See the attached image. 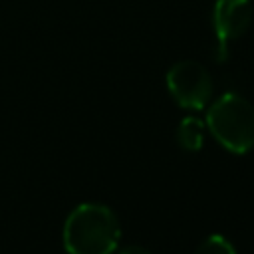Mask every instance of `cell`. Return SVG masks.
<instances>
[{
	"instance_id": "cell-1",
	"label": "cell",
	"mask_w": 254,
	"mask_h": 254,
	"mask_svg": "<svg viewBox=\"0 0 254 254\" xmlns=\"http://www.w3.org/2000/svg\"><path fill=\"white\" fill-rule=\"evenodd\" d=\"M62 238L67 254H113L121 226L107 204L81 202L67 214Z\"/></svg>"
},
{
	"instance_id": "cell-2",
	"label": "cell",
	"mask_w": 254,
	"mask_h": 254,
	"mask_svg": "<svg viewBox=\"0 0 254 254\" xmlns=\"http://www.w3.org/2000/svg\"><path fill=\"white\" fill-rule=\"evenodd\" d=\"M206 127L214 141L234 155L254 149V105L238 93H222L210 103Z\"/></svg>"
},
{
	"instance_id": "cell-3",
	"label": "cell",
	"mask_w": 254,
	"mask_h": 254,
	"mask_svg": "<svg viewBox=\"0 0 254 254\" xmlns=\"http://www.w3.org/2000/svg\"><path fill=\"white\" fill-rule=\"evenodd\" d=\"M167 89L185 109L200 111L212 97V79L206 67L194 60H181L167 71Z\"/></svg>"
},
{
	"instance_id": "cell-4",
	"label": "cell",
	"mask_w": 254,
	"mask_h": 254,
	"mask_svg": "<svg viewBox=\"0 0 254 254\" xmlns=\"http://www.w3.org/2000/svg\"><path fill=\"white\" fill-rule=\"evenodd\" d=\"M254 10L250 0H216L212 8L214 30V60L224 62L228 58V46L232 40L244 36L250 28Z\"/></svg>"
},
{
	"instance_id": "cell-5",
	"label": "cell",
	"mask_w": 254,
	"mask_h": 254,
	"mask_svg": "<svg viewBox=\"0 0 254 254\" xmlns=\"http://www.w3.org/2000/svg\"><path fill=\"white\" fill-rule=\"evenodd\" d=\"M175 137H177V145L183 151H189V153L200 151L204 141V123L198 117L189 115L179 123Z\"/></svg>"
},
{
	"instance_id": "cell-6",
	"label": "cell",
	"mask_w": 254,
	"mask_h": 254,
	"mask_svg": "<svg viewBox=\"0 0 254 254\" xmlns=\"http://www.w3.org/2000/svg\"><path fill=\"white\" fill-rule=\"evenodd\" d=\"M194 254H236V248L232 246V242L222 236V234H210L206 236Z\"/></svg>"
},
{
	"instance_id": "cell-7",
	"label": "cell",
	"mask_w": 254,
	"mask_h": 254,
	"mask_svg": "<svg viewBox=\"0 0 254 254\" xmlns=\"http://www.w3.org/2000/svg\"><path fill=\"white\" fill-rule=\"evenodd\" d=\"M117 254H153L149 248L145 246H139V244H129V246H123Z\"/></svg>"
}]
</instances>
